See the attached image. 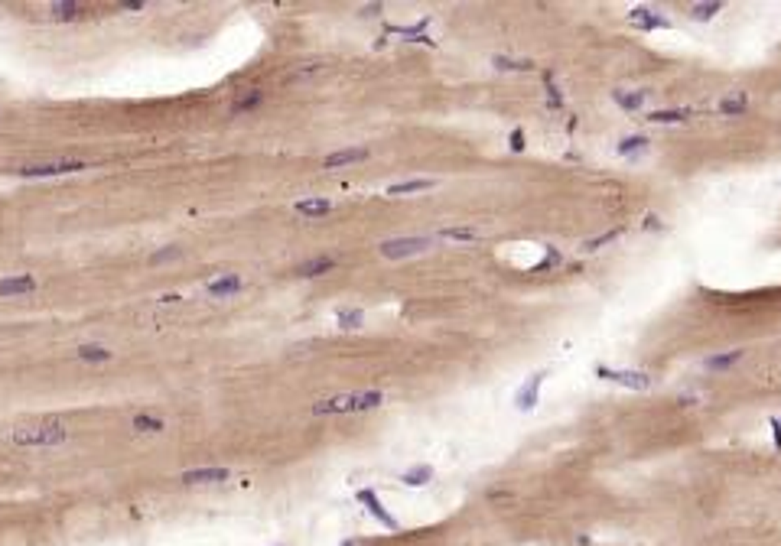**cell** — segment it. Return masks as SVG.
Wrapping results in <instances>:
<instances>
[{"mask_svg":"<svg viewBox=\"0 0 781 546\" xmlns=\"http://www.w3.org/2000/svg\"><path fill=\"white\" fill-rule=\"evenodd\" d=\"M13 446L20 449H56L69 442V426L59 420H43V423H20L10 429Z\"/></svg>","mask_w":781,"mask_h":546,"instance_id":"cell-1","label":"cell"},{"mask_svg":"<svg viewBox=\"0 0 781 546\" xmlns=\"http://www.w3.org/2000/svg\"><path fill=\"white\" fill-rule=\"evenodd\" d=\"M385 403L381 390H359V394H339L329 400H316L313 403V416H335V413H365Z\"/></svg>","mask_w":781,"mask_h":546,"instance_id":"cell-2","label":"cell"},{"mask_svg":"<svg viewBox=\"0 0 781 546\" xmlns=\"http://www.w3.org/2000/svg\"><path fill=\"white\" fill-rule=\"evenodd\" d=\"M85 169V160H46L33 166H20L16 173L23 179H56V176H72Z\"/></svg>","mask_w":781,"mask_h":546,"instance_id":"cell-3","label":"cell"},{"mask_svg":"<svg viewBox=\"0 0 781 546\" xmlns=\"http://www.w3.org/2000/svg\"><path fill=\"white\" fill-rule=\"evenodd\" d=\"M430 248H433L430 237H391L378 250H381V257H387V261H400V257H414V254H423V250H430Z\"/></svg>","mask_w":781,"mask_h":546,"instance_id":"cell-4","label":"cell"},{"mask_svg":"<svg viewBox=\"0 0 781 546\" xmlns=\"http://www.w3.org/2000/svg\"><path fill=\"white\" fill-rule=\"evenodd\" d=\"M36 276L33 273H13V276H0V299H16L36 293Z\"/></svg>","mask_w":781,"mask_h":546,"instance_id":"cell-5","label":"cell"},{"mask_svg":"<svg viewBox=\"0 0 781 546\" xmlns=\"http://www.w3.org/2000/svg\"><path fill=\"white\" fill-rule=\"evenodd\" d=\"M179 482L186 488H199V484H225L231 482V472L228 468H218V465H209V468H189V472L179 475Z\"/></svg>","mask_w":781,"mask_h":546,"instance_id":"cell-6","label":"cell"},{"mask_svg":"<svg viewBox=\"0 0 781 546\" xmlns=\"http://www.w3.org/2000/svg\"><path fill=\"white\" fill-rule=\"evenodd\" d=\"M596 374L602 381H612V384H622L629 390H648L651 387V377L642 371H615V368H596Z\"/></svg>","mask_w":781,"mask_h":546,"instance_id":"cell-7","label":"cell"},{"mask_svg":"<svg viewBox=\"0 0 781 546\" xmlns=\"http://www.w3.org/2000/svg\"><path fill=\"white\" fill-rule=\"evenodd\" d=\"M359 501L365 504V508H368V514H372V517L381 523V527H387V530H397V517H394V514H387V508L381 504V497L374 495V491L361 488V491H359Z\"/></svg>","mask_w":781,"mask_h":546,"instance_id":"cell-8","label":"cell"},{"mask_svg":"<svg viewBox=\"0 0 781 546\" xmlns=\"http://www.w3.org/2000/svg\"><path fill=\"white\" fill-rule=\"evenodd\" d=\"M241 286H245V280H241L238 273H222V276H215V280L205 283V293H209L212 299H228V296H235Z\"/></svg>","mask_w":781,"mask_h":546,"instance_id":"cell-9","label":"cell"},{"mask_svg":"<svg viewBox=\"0 0 781 546\" xmlns=\"http://www.w3.org/2000/svg\"><path fill=\"white\" fill-rule=\"evenodd\" d=\"M131 433L160 436V433H166V420H163L160 413H134V416H131Z\"/></svg>","mask_w":781,"mask_h":546,"instance_id":"cell-10","label":"cell"},{"mask_svg":"<svg viewBox=\"0 0 781 546\" xmlns=\"http://www.w3.org/2000/svg\"><path fill=\"white\" fill-rule=\"evenodd\" d=\"M368 160V150L365 147H348V150H335L323 160L326 169H342V166H352V163Z\"/></svg>","mask_w":781,"mask_h":546,"instance_id":"cell-11","label":"cell"},{"mask_svg":"<svg viewBox=\"0 0 781 546\" xmlns=\"http://www.w3.org/2000/svg\"><path fill=\"white\" fill-rule=\"evenodd\" d=\"M541 384H544V374H531V377L524 381V387H521L518 397H514L518 410H534V407H537V397H541Z\"/></svg>","mask_w":781,"mask_h":546,"instance_id":"cell-12","label":"cell"},{"mask_svg":"<svg viewBox=\"0 0 781 546\" xmlns=\"http://www.w3.org/2000/svg\"><path fill=\"white\" fill-rule=\"evenodd\" d=\"M629 20H632V26H638V29H668L670 26L668 16L648 10V7H635V10L629 13Z\"/></svg>","mask_w":781,"mask_h":546,"instance_id":"cell-13","label":"cell"},{"mask_svg":"<svg viewBox=\"0 0 781 546\" xmlns=\"http://www.w3.org/2000/svg\"><path fill=\"white\" fill-rule=\"evenodd\" d=\"M49 16L56 23H75L82 16V7L75 0H56V3H49Z\"/></svg>","mask_w":781,"mask_h":546,"instance_id":"cell-14","label":"cell"},{"mask_svg":"<svg viewBox=\"0 0 781 546\" xmlns=\"http://www.w3.org/2000/svg\"><path fill=\"white\" fill-rule=\"evenodd\" d=\"M293 211L303 215V218H323V215L332 211V202L329 199H299L297 205H293Z\"/></svg>","mask_w":781,"mask_h":546,"instance_id":"cell-15","label":"cell"},{"mask_svg":"<svg viewBox=\"0 0 781 546\" xmlns=\"http://www.w3.org/2000/svg\"><path fill=\"white\" fill-rule=\"evenodd\" d=\"M335 270V257H313V261H303L297 267V276L310 280V276H323V273Z\"/></svg>","mask_w":781,"mask_h":546,"instance_id":"cell-16","label":"cell"},{"mask_svg":"<svg viewBox=\"0 0 781 546\" xmlns=\"http://www.w3.org/2000/svg\"><path fill=\"white\" fill-rule=\"evenodd\" d=\"M75 358L85 361V364H104V361L114 358V351L104 345H78L75 348Z\"/></svg>","mask_w":781,"mask_h":546,"instance_id":"cell-17","label":"cell"},{"mask_svg":"<svg viewBox=\"0 0 781 546\" xmlns=\"http://www.w3.org/2000/svg\"><path fill=\"white\" fill-rule=\"evenodd\" d=\"M612 98H615V104L625 108V111H638V108L645 104L648 91H612Z\"/></svg>","mask_w":781,"mask_h":546,"instance_id":"cell-18","label":"cell"},{"mask_svg":"<svg viewBox=\"0 0 781 546\" xmlns=\"http://www.w3.org/2000/svg\"><path fill=\"white\" fill-rule=\"evenodd\" d=\"M745 108H749V98H745L743 91H736V95H726V98L716 104V111H719V114H729V117H732V114H743Z\"/></svg>","mask_w":781,"mask_h":546,"instance_id":"cell-19","label":"cell"},{"mask_svg":"<svg viewBox=\"0 0 781 546\" xmlns=\"http://www.w3.org/2000/svg\"><path fill=\"white\" fill-rule=\"evenodd\" d=\"M743 361V351L736 348V351H726V355H713V358H707V371H729L732 364H739Z\"/></svg>","mask_w":781,"mask_h":546,"instance_id":"cell-20","label":"cell"},{"mask_svg":"<svg viewBox=\"0 0 781 546\" xmlns=\"http://www.w3.org/2000/svg\"><path fill=\"white\" fill-rule=\"evenodd\" d=\"M433 186V179H407V182H394L387 189V195H410V192H423Z\"/></svg>","mask_w":781,"mask_h":546,"instance_id":"cell-21","label":"cell"},{"mask_svg":"<svg viewBox=\"0 0 781 546\" xmlns=\"http://www.w3.org/2000/svg\"><path fill=\"white\" fill-rule=\"evenodd\" d=\"M719 10H723V3H719V0H707V3H690V20H700V23H703V20H713Z\"/></svg>","mask_w":781,"mask_h":546,"instance_id":"cell-22","label":"cell"},{"mask_svg":"<svg viewBox=\"0 0 781 546\" xmlns=\"http://www.w3.org/2000/svg\"><path fill=\"white\" fill-rule=\"evenodd\" d=\"M260 101H264V95H260L258 88H251L248 95H241V98H238L235 104H231V114H248V111H254V108H258Z\"/></svg>","mask_w":781,"mask_h":546,"instance_id":"cell-23","label":"cell"},{"mask_svg":"<svg viewBox=\"0 0 781 546\" xmlns=\"http://www.w3.org/2000/svg\"><path fill=\"white\" fill-rule=\"evenodd\" d=\"M690 117V111H651L648 114V121L651 124H683Z\"/></svg>","mask_w":781,"mask_h":546,"instance_id":"cell-24","label":"cell"},{"mask_svg":"<svg viewBox=\"0 0 781 546\" xmlns=\"http://www.w3.org/2000/svg\"><path fill=\"white\" fill-rule=\"evenodd\" d=\"M492 62H495V69H501V72H508V69L511 72H531L534 69L531 59H505V56H495Z\"/></svg>","mask_w":781,"mask_h":546,"instance_id":"cell-25","label":"cell"},{"mask_svg":"<svg viewBox=\"0 0 781 546\" xmlns=\"http://www.w3.org/2000/svg\"><path fill=\"white\" fill-rule=\"evenodd\" d=\"M430 478H433V468H430V465H417V468L404 472V484H410V488H420V484H427Z\"/></svg>","mask_w":781,"mask_h":546,"instance_id":"cell-26","label":"cell"},{"mask_svg":"<svg viewBox=\"0 0 781 546\" xmlns=\"http://www.w3.org/2000/svg\"><path fill=\"white\" fill-rule=\"evenodd\" d=\"M179 257H183V248H176V244H170V248H160V250H153V254H150V263H153V267H160V263L179 261Z\"/></svg>","mask_w":781,"mask_h":546,"instance_id":"cell-27","label":"cell"},{"mask_svg":"<svg viewBox=\"0 0 781 546\" xmlns=\"http://www.w3.org/2000/svg\"><path fill=\"white\" fill-rule=\"evenodd\" d=\"M479 235H482L479 228H443L440 231V237H446V241H475Z\"/></svg>","mask_w":781,"mask_h":546,"instance_id":"cell-28","label":"cell"},{"mask_svg":"<svg viewBox=\"0 0 781 546\" xmlns=\"http://www.w3.org/2000/svg\"><path fill=\"white\" fill-rule=\"evenodd\" d=\"M339 325L342 329H361V322H365V312L361 309H339Z\"/></svg>","mask_w":781,"mask_h":546,"instance_id":"cell-29","label":"cell"},{"mask_svg":"<svg viewBox=\"0 0 781 546\" xmlns=\"http://www.w3.org/2000/svg\"><path fill=\"white\" fill-rule=\"evenodd\" d=\"M645 147H648V140H645V136H625V140H622V143H619L615 150H619L622 156H632V153H642Z\"/></svg>","mask_w":781,"mask_h":546,"instance_id":"cell-30","label":"cell"},{"mask_svg":"<svg viewBox=\"0 0 781 546\" xmlns=\"http://www.w3.org/2000/svg\"><path fill=\"white\" fill-rule=\"evenodd\" d=\"M544 82H547V98H550V108H560L563 98H560V88L554 85V75H544Z\"/></svg>","mask_w":781,"mask_h":546,"instance_id":"cell-31","label":"cell"},{"mask_svg":"<svg viewBox=\"0 0 781 546\" xmlns=\"http://www.w3.org/2000/svg\"><path fill=\"white\" fill-rule=\"evenodd\" d=\"M511 150H514V153H521V150H524V130H521V127L514 130V134H511Z\"/></svg>","mask_w":781,"mask_h":546,"instance_id":"cell-32","label":"cell"},{"mask_svg":"<svg viewBox=\"0 0 781 546\" xmlns=\"http://www.w3.org/2000/svg\"><path fill=\"white\" fill-rule=\"evenodd\" d=\"M121 10H144V0H124Z\"/></svg>","mask_w":781,"mask_h":546,"instance_id":"cell-33","label":"cell"},{"mask_svg":"<svg viewBox=\"0 0 781 546\" xmlns=\"http://www.w3.org/2000/svg\"><path fill=\"white\" fill-rule=\"evenodd\" d=\"M771 429H775V446L781 449V423H778V420H771Z\"/></svg>","mask_w":781,"mask_h":546,"instance_id":"cell-34","label":"cell"},{"mask_svg":"<svg viewBox=\"0 0 781 546\" xmlns=\"http://www.w3.org/2000/svg\"><path fill=\"white\" fill-rule=\"evenodd\" d=\"M339 546H352V540H342V543H339Z\"/></svg>","mask_w":781,"mask_h":546,"instance_id":"cell-35","label":"cell"},{"mask_svg":"<svg viewBox=\"0 0 781 546\" xmlns=\"http://www.w3.org/2000/svg\"><path fill=\"white\" fill-rule=\"evenodd\" d=\"M778 423H781V420H778Z\"/></svg>","mask_w":781,"mask_h":546,"instance_id":"cell-36","label":"cell"}]
</instances>
